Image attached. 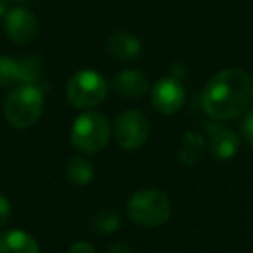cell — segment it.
I'll use <instances>...</instances> for the list:
<instances>
[{
    "label": "cell",
    "instance_id": "15",
    "mask_svg": "<svg viewBox=\"0 0 253 253\" xmlns=\"http://www.w3.org/2000/svg\"><path fill=\"white\" fill-rule=\"evenodd\" d=\"M120 225H122V218H120L118 213H115L111 210L99 211L92 218V227L99 234H113V232L118 231Z\"/></svg>",
    "mask_w": 253,
    "mask_h": 253
},
{
    "label": "cell",
    "instance_id": "8",
    "mask_svg": "<svg viewBox=\"0 0 253 253\" xmlns=\"http://www.w3.org/2000/svg\"><path fill=\"white\" fill-rule=\"evenodd\" d=\"M40 75V64L35 59L16 61L0 54V87L14 84H35Z\"/></svg>",
    "mask_w": 253,
    "mask_h": 253
},
{
    "label": "cell",
    "instance_id": "19",
    "mask_svg": "<svg viewBox=\"0 0 253 253\" xmlns=\"http://www.w3.org/2000/svg\"><path fill=\"white\" fill-rule=\"evenodd\" d=\"M68 253H95V250L87 241H77L68 248Z\"/></svg>",
    "mask_w": 253,
    "mask_h": 253
},
{
    "label": "cell",
    "instance_id": "16",
    "mask_svg": "<svg viewBox=\"0 0 253 253\" xmlns=\"http://www.w3.org/2000/svg\"><path fill=\"white\" fill-rule=\"evenodd\" d=\"M200 151H201V137H198L196 134H189L186 137V141H184L180 158H182V162H189V160H194V156Z\"/></svg>",
    "mask_w": 253,
    "mask_h": 253
},
{
    "label": "cell",
    "instance_id": "13",
    "mask_svg": "<svg viewBox=\"0 0 253 253\" xmlns=\"http://www.w3.org/2000/svg\"><path fill=\"white\" fill-rule=\"evenodd\" d=\"M0 253H40V248L32 234L14 229L0 236Z\"/></svg>",
    "mask_w": 253,
    "mask_h": 253
},
{
    "label": "cell",
    "instance_id": "4",
    "mask_svg": "<svg viewBox=\"0 0 253 253\" xmlns=\"http://www.w3.org/2000/svg\"><path fill=\"white\" fill-rule=\"evenodd\" d=\"M111 126L102 113L87 111L80 115L71 125V144L82 153L95 155L108 146Z\"/></svg>",
    "mask_w": 253,
    "mask_h": 253
},
{
    "label": "cell",
    "instance_id": "12",
    "mask_svg": "<svg viewBox=\"0 0 253 253\" xmlns=\"http://www.w3.org/2000/svg\"><path fill=\"white\" fill-rule=\"evenodd\" d=\"M106 47H108V52L111 54V57L123 61V63L135 59L142 50L141 40L134 33L128 32H113L108 37Z\"/></svg>",
    "mask_w": 253,
    "mask_h": 253
},
{
    "label": "cell",
    "instance_id": "22",
    "mask_svg": "<svg viewBox=\"0 0 253 253\" xmlns=\"http://www.w3.org/2000/svg\"><path fill=\"white\" fill-rule=\"evenodd\" d=\"M16 2H30V0H16Z\"/></svg>",
    "mask_w": 253,
    "mask_h": 253
},
{
    "label": "cell",
    "instance_id": "11",
    "mask_svg": "<svg viewBox=\"0 0 253 253\" xmlns=\"http://www.w3.org/2000/svg\"><path fill=\"white\" fill-rule=\"evenodd\" d=\"M113 88L123 97L139 99L148 92L149 82L139 70H122L113 77Z\"/></svg>",
    "mask_w": 253,
    "mask_h": 253
},
{
    "label": "cell",
    "instance_id": "1",
    "mask_svg": "<svg viewBox=\"0 0 253 253\" xmlns=\"http://www.w3.org/2000/svg\"><path fill=\"white\" fill-rule=\"evenodd\" d=\"M253 99V80L245 70L225 68L215 73L201 92V109L217 122L245 115Z\"/></svg>",
    "mask_w": 253,
    "mask_h": 253
},
{
    "label": "cell",
    "instance_id": "18",
    "mask_svg": "<svg viewBox=\"0 0 253 253\" xmlns=\"http://www.w3.org/2000/svg\"><path fill=\"white\" fill-rule=\"evenodd\" d=\"M11 211H12V207H11V203H9V200L4 194H0V225L7 224L9 218H11Z\"/></svg>",
    "mask_w": 253,
    "mask_h": 253
},
{
    "label": "cell",
    "instance_id": "7",
    "mask_svg": "<svg viewBox=\"0 0 253 253\" xmlns=\"http://www.w3.org/2000/svg\"><path fill=\"white\" fill-rule=\"evenodd\" d=\"M186 88L175 77H163L151 90L153 108L162 115H173L184 106Z\"/></svg>",
    "mask_w": 253,
    "mask_h": 253
},
{
    "label": "cell",
    "instance_id": "21",
    "mask_svg": "<svg viewBox=\"0 0 253 253\" xmlns=\"http://www.w3.org/2000/svg\"><path fill=\"white\" fill-rule=\"evenodd\" d=\"M7 7H9V0H0V18L7 12Z\"/></svg>",
    "mask_w": 253,
    "mask_h": 253
},
{
    "label": "cell",
    "instance_id": "14",
    "mask_svg": "<svg viewBox=\"0 0 253 253\" xmlns=\"http://www.w3.org/2000/svg\"><path fill=\"white\" fill-rule=\"evenodd\" d=\"M66 177L77 187L88 186L94 180V165L84 156H71L66 163Z\"/></svg>",
    "mask_w": 253,
    "mask_h": 253
},
{
    "label": "cell",
    "instance_id": "6",
    "mask_svg": "<svg viewBox=\"0 0 253 253\" xmlns=\"http://www.w3.org/2000/svg\"><path fill=\"white\" fill-rule=\"evenodd\" d=\"M115 139L120 148L135 151L142 148L149 135V122L137 109H126L115 122Z\"/></svg>",
    "mask_w": 253,
    "mask_h": 253
},
{
    "label": "cell",
    "instance_id": "9",
    "mask_svg": "<svg viewBox=\"0 0 253 253\" xmlns=\"http://www.w3.org/2000/svg\"><path fill=\"white\" fill-rule=\"evenodd\" d=\"M5 33L18 45H26L37 37V18L25 7H16L5 12Z\"/></svg>",
    "mask_w": 253,
    "mask_h": 253
},
{
    "label": "cell",
    "instance_id": "20",
    "mask_svg": "<svg viewBox=\"0 0 253 253\" xmlns=\"http://www.w3.org/2000/svg\"><path fill=\"white\" fill-rule=\"evenodd\" d=\"M108 253H132V248L126 245H113L108 250Z\"/></svg>",
    "mask_w": 253,
    "mask_h": 253
},
{
    "label": "cell",
    "instance_id": "5",
    "mask_svg": "<svg viewBox=\"0 0 253 253\" xmlns=\"http://www.w3.org/2000/svg\"><path fill=\"white\" fill-rule=\"evenodd\" d=\"M68 101L73 108L90 109L101 104L108 95V82L94 70H82L70 78L66 85Z\"/></svg>",
    "mask_w": 253,
    "mask_h": 253
},
{
    "label": "cell",
    "instance_id": "10",
    "mask_svg": "<svg viewBox=\"0 0 253 253\" xmlns=\"http://www.w3.org/2000/svg\"><path fill=\"white\" fill-rule=\"evenodd\" d=\"M239 135L236 132L224 128V126H210V153L215 160L227 162L232 160L239 151Z\"/></svg>",
    "mask_w": 253,
    "mask_h": 253
},
{
    "label": "cell",
    "instance_id": "17",
    "mask_svg": "<svg viewBox=\"0 0 253 253\" xmlns=\"http://www.w3.org/2000/svg\"><path fill=\"white\" fill-rule=\"evenodd\" d=\"M241 137L246 144L253 146V106L248 108L241 120Z\"/></svg>",
    "mask_w": 253,
    "mask_h": 253
},
{
    "label": "cell",
    "instance_id": "3",
    "mask_svg": "<svg viewBox=\"0 0 253 253\" xmlns=\"http://www.w3.org/2000/svg\"><path fill=\"white\" fill-rule=\"evenodd\" d=\"M130 220L142 227H160L172 215V203L160 189H141L134 193L126 205Z\"/></svg>",
    "mask_w": 253,
    "mask_h": 253
},
{
    "label": "cell",
    "instance_id": "2",
    "mask_svg": "<svg viewBox=\"0 0 253 253\" xmlns=\"http://www.w3.org/2000/svg\"><path fill=\"white\" fill-rule=\"evenodd\" d=\"M43 109V94L35 84H19L7 94L4 115L14 128H30L39 122Z\"/></svg>",
    "mask_w": 253,
    "mask_h": 253
}]
</instances>
